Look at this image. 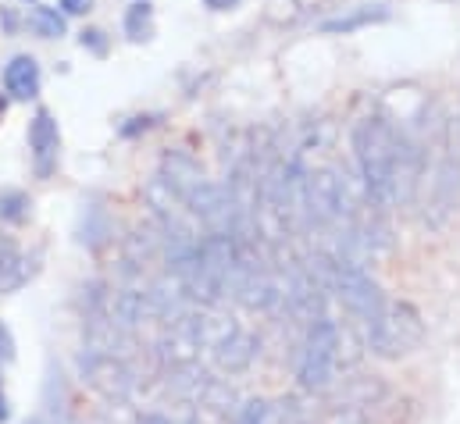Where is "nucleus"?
Returning a JSON list of instances; mask_svg holds the SVG:
<instances>
[{
  "instance_id": "obj_1",
  "label": "nucleus",
  "mask_w": 460,
  "mask_h": 424,
  "mask_svg": "<svg viewBox=\"0 0 460 424\" xmlns=\"http://www.w3.org/2000/svg\"><path fill=\"white\" fill-rule=\"evenodd\" d=\"M353 157L364 182V193L375 208H396L407 190H414L418 146L389 125L382 114H367L353 125Z\"/></svg>"
},
{
  "instance_id": "obj_2",
  "label": "nucleus",
  "mask_w": 460,
  "mask_h": 424,
  "mask_svg": "<svg viewBox=\"0 0 460 424\" xmlns=\"http://www.w3.org/2000/svg\"><path fill=\"white\" fill-rule=\"evenodd\" d=\"M343 328L332 318H314L307 328L300 360H296V385L304 393H329L340 382L343 367Z\"/></svg>"
},
{
  "instance_id": "obj_3",
  "label": "nucleus",
  "mask_w": 460,
  "mask_h": 424,
  "mask_svg": "<svg viewBox=\"0 0 460 424\" xmlns=\"http://www.w3.org/2000/svg\"><path fill=\"white\" fill-rule=\"evenodd\" d=\"M425 342V321L421 311L407 300H385L382 314L367 324V349L382 360L411 357Z\"/></svg>"
},
{
  "instance_id": "obj_4",
  "label": "nucleus",
  "mask_w": 460,
  "mask_h": 424,
  "mask_svg": "<svg viewBox=\"0 0 460 424\" xmlns=\"http://www.w3.org/2000/svg\"><path fill=\"white\" fill-rule=\"evenodd\" d=\"M329 286H332L336 300H340L364 328L378 318L382 307H385L382 286H378L360 264H353V261H346V257H336V261L329 264Z\"/></svg>"
},
{
  "instance_id": "obj_5",
  "label": "nucleus",
  "mask_w": 460,
  "mask_h": 424,
  "mask_svg": "<svg viewBox=\"0 0 460 424\" xmlns=\"http://www.w3.org/2000/svg\"><path fill=\"white\" fill-rule=\"evenodd\" d=\"M211 353L226 375H239L257 360V339L235 324H222V331L211 339Z\"/></svg>"
},
{
  "instance_id": "obj_6",
  "label": "nucleus",
  "mask_w": 460,
  "mask_h": 424,
  "mask_svg": "<svg viewBox=\"0 0 460 424\" xmlns=\"http://www.w3.org/2000/svg\"><path fill=\"white\" fill-rule=\"evenodd\" d=\"M58 121L47 107H40L29 121V150H32V164H36V175L47 179L54 168H58Z\"/></svg>"
},
{
  "instance_id": "obj_7",
  "label": "nucleus",
  "mask_w": 460,
  "mask_h": 424,
  "mask_svg": "<svg viewBox=\"0 0 460 424\" xmlns=\"http://www.w3.org/2000/svg\"><path fill=\"white\" fill-rule=\"evenodd\" d=\"M83 375L97 393H104L111 400L128 396V389H132V375L121 360H115V353H93L90 360H83Z\"/></svg>"
},
{
  "instance_id": "obj_8",
  "label": "nucleus",
  "mask_w": 460,
  "mask_h": 424,
  "mask_svg": "<svg viewBox=\"0 0 460 424\" xmlns=\"http://www.w3.org/2000/svg\"><path fill=\"white\" fill-rule=\"evenodd\" d=\"M4 90L14 101H32L40 93V65H36V57H29V54L11 57L7 68H4Z\"/></svg>"
},
{
  "instance_id": "obj_9",
  "label": "nucleus",
  "mask_w": 460,
  "mask_h": 424,
  "mask_svg": "<svg viewBox=\"0 0 460 424\" xmlns=\"http://www.w3.org/2000/svg\"><path fill=\"white\" fill-rule=\"evenodd\" d=\"M36 275V261L25 257L14 243H0V293H18Z\"/></svg>"
},
{
  "instance_id": "obj_10",
  "label": "nucleus",
  "mask_w": 460,
  "mask_h": 424,
  "mask_svg": "<svg viewBox=\"0 0 460 424\" xmlns=\"http://www.w3.org/2000/svg\"><path fill=\"white\" fill-rule=\"evenodd\" d=\"M385 18H389V4H357V7H349L343 14L322 22V32H343L346 36V32H357V29L385 22Z\"/></svg>"
},
{
  "instance_id": "obj_11",
  "label": "nucleus",
  "mask_w": 460,
  "mask_h": 424,
  "mask_svg": "<svg viewBox=\"0 0 460 424\" xmlns=\"http://www.w3.org/2000/svg\"><path fill=\"white\" fill-rule=\"evenodd\" d=\"M125 36L132 43H143L154 36V7L146 0H136L128 11H125Z\"/></svg>"
},
{
  "instance_id": "obj_12",
  "label": "nucleus",
  "mask_w": 460,
  "mask_h": 424,
  "mask_svg": "<svg viewBox=\"0 0 460 424\" xmlns=\"http://www.w3.org/2000/svg\"><path fill=\"white\" fill-rule=\"evenodd\" d=\"M29 29L43 40H58V36H65V14L58 7H32L29 11Z\"/></svg>"
},
{
  "instance_id": "obj_13",
  "label": "nucleus",
  "mask_w": 460,
  "mask_h": 424,
  "mask_svg": "<svg viewBox=\"0 0 460 424\" xmlns=\"http://www.w3.org/2000/svg\"><path fill=\"white\" fill-rule=\"evenodd\" d=\"M32 211V200L22 190H0V221L7 225H22Z\"/></svg>"
},
{
  "instance_id": "obj_14",
  "label": "nucleus",
  "mask_w": 460,
  "mask_h": 424,
  "mask_svg": "<svg viewBox=\"0 0 460 424\" xmlns=\"http://www.w3.org/2000/svg\"><path fill=\"white\" fill-rule=\"evenodd\" d=\"M79 40H83V47H90L93 54H108V40H104V32H101V29H86Z\"/></svg>"
},
{
  "instance_id": "obj_15",
  "label": "nucleus",
  "mask_w": 460,
  "mask_h": 424,
  "mask_svg": "<svg viewBox=\"0 0 460 424\" xmlns=\"http://www.w3.org/2000/svg\"><path fill=\"white\" fill-rule=\"evenodd\" d=\"M14 357H18V353H14V335H11V328L0 321V360L11 364Z\"/></svg>"
},
{
  "instance_id": "obj_16",
  "label": "nucleus",
  "mask_w": 460,
  "mask_h": 424,
  "mask_svg": "<svg viewBox=\"0 0 460 424\" xmlns=\"http://www.w3.org/2000/svg\"><path fill=\"white\" fill-rule=\"evenodd\" d=\"M157 118L154 114H139V118H128V125H121V136H136V132H146Z\"/></svg>"
},
{
  "instance_id": "obj_17",
  "label": "nucleus",
  "mask_w": 460,
  "mask_h": 424,
  "mask_svg": "<svg viewBox=\"0 0 460 424\" xmlns=\"http://www.w3.org/2000/svg\"><path fill=\"white\" fill-rule=\"evenodd\" d=\"M93 7V0H61V11L65 14H86Z\"/></svg>"
},
{
  "instance_id": "obj_18",
  "label": "nucleus",
  "mask_w": 460,
  "mask_h": 424,
  "mask_svg": "<svg viewBox=\"0 0 460 424\" xmlns=\"http://www.w3.org/2000/svg\"><path fill=\"white\" fill-rule=\"evenodd\" d=\"M211 11H232V7H239L243 0H204Z\"/></svg>"
},
{
  "instance_id": "obj_19",
  "label": "nucleus",
  "mask_w": 460,
  "mask_h": 424,
  "mask_svg": "<svg viewBox=\"0 0 460 424\" xmlns=\"http://www.w3.org/2000/svg\"><path fill=\"white\" fill-rule=\"evenodd\" d=\"M11 418V407H7V396H4V389H0V424Z\"/></svg>"
},
{
  "instance_id": "obj_20",
  "label": "nucleus",
  "mask_w": 460,
  "mask_h": 424,
  "mask_svg": "<svg viewBox=\"0 0 460 424\" xmlns=\"http://www.w3.org/2000/svg\"><path fill=\"white\" fill-rule=\"evenodd\" d=\"M139 424H172V418H164V414H146Z\"/></svg>"
},
{
  "instance_id": "obj_21",
  "label": "nucleus",
  "mask_w": 460,
  "mask_h": 424,
  "mask_svg": "<svg viewBox=\"0 0 460 424\" xmlns=\"http://www.w3.org/2000/svg\"><path fill=\"white\" fill-rule=\"evenodd\" d=\"M25 424H47V421H40V418H29Z\"/></svg>"
},
{
  "instance_id": "obj_22",
  "label": "nucleus",
  "mask_w": 460,
  "mask_h": 424,
  "mask_svg": "<svg viewBox=\"0 0 460 424\" xmlns=\"http://www.w3.org/2000/svg\"><path fill=\"white\" fill-rule=\"evenodd\" d=\"M4 107H7V101H4V97H0V114H4Z\"/></svg>"
}]
</instances>
